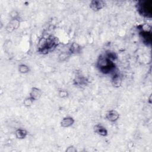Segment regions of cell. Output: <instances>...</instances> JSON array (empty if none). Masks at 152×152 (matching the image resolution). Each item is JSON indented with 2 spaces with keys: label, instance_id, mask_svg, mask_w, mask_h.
<instances>
[{
  "label": "cell",
  "instance_id": "cell-1",
  "mask_svg": "<svg viewBox=\"0 0 152 152\" xmlns=\"http://www.w3.org/2000/svg\"><path fill=\"white\" fill-rule=\"evenodd\" d=\"M59 43L58 39L52 35L42 37L38 43L37 51L41 54L46 55L54 50Z\"/></svg>",
  "mask_w": 152,
  "mask_h": 152
},
{
  "label": "cell",
  "instance_id": "cell-2",
  "mask_svg": "<svg viewBox=\"0 0 152 152\" xmlns=\"http://www.w3.org/2000/svg\"><path fill=\"white\" fill-rule=\"evenodd\" d=\"M97 66L99 71L104 74L115 72L116 68L114 61L108 58L104 54L99 56L97 62Z\"/></svg>",
  "mask_w": 152,
  "mask_h": 152
},
{
  "label": "cell",
  "instance_id": "cell-3",
  "mask_svg": "<svg viewBox=\"0 0 152 152\" xmlns=\"http://www.w3.org/2000/svg\"><path fill=\"white\" fill-rule=\"evenodd\" d=\"M138 12L145 18H151L152 14V1H139L137 5Z\"/></svg>",
  "mask_w": 152,
  "mask_h": 152
},
{
  "label": "cell",
  "instance_id": "cell-4",
  "mask_svg": "<svg viewBox=\"0 0 152 152\" xmlns=\"http://www.w3.org/2000/svg\"><path fill=\"white\" fill-rule=\"evenodd\" d=\"M20 24V21L18 18L11 19V21L7 24L5 27V30L8 33H11L19 27Z\"/></svg>",
  "mask_w": 152,
  "mask_h": 152
},
{
  "label": "cell",
  "instance_id": "cell-5",
  "mask_svg": "<svg viewBox=\"0 0 152 152\" xmlns=\"http://www.w3.org/2000/svg\"><path fill=\"white\" fill-rule=\"evenodd\" d=\"M88 79L83 75H77L74 79V84L78 87H83L88 84Z\"/></svg>",
  "mask_w": 152,
  "mask_h": 152
},
{
  "label": "cell",
  "instance_id": "cell-6",
  "mask_svg": "<svg viewBox=\"0 0 152 152\" xmlns=\"http://www.w3.org/2000/svg\"><path fill=\"white\" fill-rule=\"evenodd\" d=\"M104 1L102 0H94L91 1L90 3V8L94 11H98L105 6Z\"/></svg>",
  "mask_w": 152,
  "mask_h": 152
},
{
  "label": "cell",
  "instance_id": "cell-7",
  "mask_svg": "<svg viewBox=\"0 0 152 152\" xmlns=\"http://www.w3.org/2000/svg\"><path fill=\"white\" fill-rule=\"evenodd\" d=\"M141 39L142 40V42L147 45H150L151 42V31L141 30L139 33Z\"/></svg>",
  "mask_w": 152,
  "mask_h": 152
},
{
  "label": "cell",
  "instance_id": "cell-8",
  "mask_svg": "<svg viewBox=\"0 0 152 152\" xmlns=\"http://www.w3.org/2000/svg\"><path fill=\"white\" fill-rule=\"evenodd\" d=\"M106 118L111 122H115L119 118V113L115 110H110L106 113Z\"/></svg>",
  "mask_w": 152,
  "mask_h": 152
},
{
  "label": "cell",
  "instance_id": "cell-9",
  "mask_svg": "<svg viewBox=\"0 0 152 152\" xmlns=\"http://www.w3.org/2000/svg\"><path fill=\"white\" fill-rule=\"evenodd\" d=\"M93 129L95 133L102 137H106L108 134V132L106 128L101 124L95 125Z\"/></svg>",
  "mask_w": 152,
  "mask_h": 152
},
{
  "label": "cell",
  "instance_id": "cell-10",
  "mask_svg": "<svg viewBox=\"0 0 152 152\" xmlns=\"http://www.w3.org/2000/svg\"><path fill=\"white\" fill-rule=\"evenodd\" d=\"M42 94V91L37 87H32L29 94V96L34 101L39 100Z\"/></svg>",
  "mask_w": 152,
  "mask_h": 152
},
{
  "label": "cell",
  "instance_id": "cell-11",
  "mask_svg": "<svg viewBox=\"0 0 152 152\" xmlns=\"http://www.w3.org/2000/svg\"><path fill=\"white\" fill-rule=\"evenodd\" d=\"M122 82V80L121 76L118 73H114L111 80L112 85L115 88H119L121 86Z\"/></svg>",
  "mask_w": 152,
  "mask_h": 152
},
{
  "label": "cell",
  "instance_id": "cell-12",
  "mask_svg": "<svg viewBox=\"0 0 152 152\" xmlns=\"http://www.w3.org/2000/svg\"><path fill=\"white\" fill-rule=\"evenodd\" d=\"M74 119L71 116H66L61 121V126L63 128H68L72 126L74 123Z\"/></svg>",
  "mask_w": 152,
  "mask_h": 152
},
{
  "label": "cell",
  "instance_id": "cell-13",
  "mask_svg": "<svg viewBox=\"0 0 152 152\" xmlns=\"http://www.w3.org/2000/svg\"><path fill=\"white\" fill-rule=\"evenodd\" d=\"M27 135H28L27 131L26 129H22V128H18L15 132V135L16 138L20 140L25 138L27 136Z\"/></svg>",
  "mask_w": 152,
  "mask_h": 152
},
{
  "label": "cell",
  "instance_id": "cell-14",
  "mask_svg": "<svg viewBox=\"0 0 152 152\" xmlns=\"http://www.w3.org/2000/svg\"><path fill=\"white\" fill-rule=\"evenodd\" d=\"M80 49H81V48L78 44L76 43H73L71 45V48L69 49V52L71 53H77L80 52Z\"/></svg>",
  "mask_w": 152,
  "mask_h": 152
},
{
  "label": "cell",
  "instance_id": "cell-15",
  "mask_svg": "<svg viewBox=\"0 0 152 152\" xmlns=\"http://www.w3.org/2000/svg\"><path fill=\"white\" fill-rule=\"evenodd\" d=\"M18 71L21 74H26L30 71V68L26 64H20L18 68Z\"/></svg>",
  "mask_w": 152,
  "mask_h": 152
},
{
  "label": "cell",
  "instance_id": "cell-16",
  "mask_svg": "<svg viewBox=\"0 0 152 152\" xmlns=\"http://www.w3.org/2000/svg\"><path fill=\"white\" fill-rule=\"evenodd\" d=\"M104 55L110 59H111L113 61H115L117 59V55L115 52L110 50H107Z\"/></svg>",
  "mask_w": 152,
  "mask_h": 152
},
{
  "label": "cell",
  "instance_id": "cell-17",
  "mask_svg": "<svg viewBox=\"0 0 152 152\" xmlns=\"http://www.w3.org/2000/svg\"><path fill=\"white\" fill-rule=\"evenodd\" d=\"M34 102V100L32 98H31L30 96H28V97H26V98L24 100V101H23V104H24V105L26 107H30V106L33 104V103Z\"/></svg>",
  "mask_w": 152,
  "mask_h": 152
},
{
  "label": "cell",
  "instance_id": "cell-18",
  "mask_svg": "<svg viewBox=\"0 0 152 152\" xmlns=\"http://www.w3.org/2000/svg\"><path fill=\"white\" fill-rule=\"evenodd\" d=\"M58 94H59V96L61 98H65V97H67L68 96V93L65 90H59V93H58Z\"/></svg>",
  "mask_w": 152,
  "mask_h": 152
},
{
  "label": "cell",
  "instance_id": "cell-19",
  "mask_svg": "<svg viewBox=\"0 0 152 152\" xmlns=\"http://www.w3.org/2000/svg\"><path fill=\"white\" fill-rule=\"evenodd\" d=\"M68 56V53H65V52H63V53H61L59 55V61H65L67 57Z\"/></svg>",
  "mask_w": 152,
  "mask_h": 152
},
{
  "label": "cell",
  "instance_id": "cell-20",
  "mask_svg": "<svg viewBox=\"0 0 152 152\" xmlns=\"http://www.w3.org/2000/svg\"><path fill=\"white\" fill-rule=\"evenodd\" d=\"M10 16L12 19L18 18V13L16 11H12L10 13Z\"/></svg>",
  "mask_w": 152,
  "mask_h": 152
},
{
  "label": "cell",
  "instance_id": "cell-21",
  "mask_svg": "<svg viewBox=\"0 0 152 152\" xmlns=\"http://www.w3.org/2000/svg\"><path fill=\"white\" fill-rule=\"evenodd\" d=\"M77 150L76 148L73 145H70L68 147V148L66 149V151L67 152H76Z\"/></svg>",
  "mask_w": 152,
  "mask_h": 152
}]
</instances>
